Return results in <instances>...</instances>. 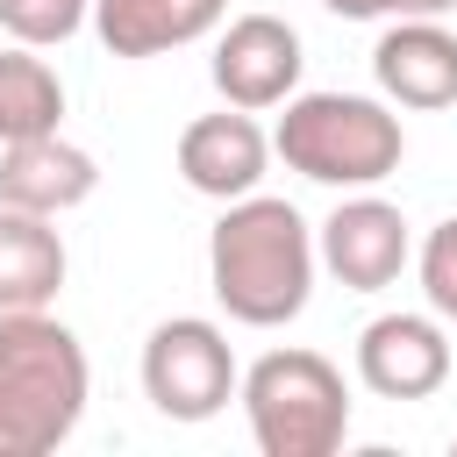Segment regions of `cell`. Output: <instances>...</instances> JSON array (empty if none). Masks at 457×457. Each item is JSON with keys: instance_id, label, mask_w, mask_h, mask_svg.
I'll return each instance as SVG.
<instances>
[{"instance_id": "obj_1", "label": "cell", "mask_w": 457, "mask_h": 457, "mask_svg": "<svg viewBox=\"0 0 457 457\" xmlns=\"http://www.w3.org/2000/svg\"><path fill=\"white\" fill-rule=\"evenodd\" d=\"M314 228L300 221L293 200L243 193L221 200V221L207 236V286L228 321L243 328H286L314 300Z\"/></svg>"}, {"instance_id": "obj_2", "label": "cell", "mask_w": 457, "mask_h": 457, "mask_svg": "<svg viewBox=\"0 0 457 457\" xmlns=\"http://www.w3.org/2000/svg\"><path fill=\"white\" fill-rule=\"evenodd\" d=\"M86 343L50 307L0 314V457H50L86 421Z\"/></svg>"}, {"instance_id": "obj_3", "label": "cell", "mask_w": 457, "mask_h": 457, "mask_svg": "<svg viewBox=\"0 0 457 457\" xmlns=\"http://www.w3.org/2000/svg\"><path fill=\"white\" fill-rule=\"evenodd\" d=\"M271 157H286V171H300L314 186L364 193L400 171L407 129L393 114V100H371V93H293L271 129Z\"/></svg>"}, {"instance_id": "obj_4", "label": "cell", "mask_w": 457, "mask_h": 457, "mask_svg": "<svg viewBox=\"0 0 457 457\" xmlns=\"http://www.w3.org/2000/svg\"><path fill=\"white\" fill-rule=\"evenodd\" d=\"M243 414H250V443L264 457H336L350 436V386L321 350H264L243 386H236Z\"/></svg>"}, {"instance_id": "obj_5", "label": "cell", "mask_w": 457, "mask_h": 457, "mask_svg": "<svg viewBox=\"0 0 457 457\" xmlns=\"http://www.w3.org/2000/svg\"><path fill=\"white\" fill-rule=\"evenodd\" d=\"M243 386L228 328L207 314H171L143 336V400L164 421H214Z\"/></svg>"}, {"instance_id": "obj_6", "label": "cell", "mask_w": 457, "mask_h": 457, "mask_svg": "<svg viewBox=\"0 0 457 457\" xmlns=\"http://www.w3.org/2000/svg\"><path fill=\"white\" fill-rule=\"evenodd\" d=\"M314 264L343 286V293H386L407 264H414V236L407 214L393 200H378L371 186L336 200V214L314 228Z\"/></svg>"}, {"instance_id": "obj_7", "label": "cell", "mask_w": 457, "mask_h": 457, "mask_svg": "<svg viewBox=\"0 0 457 457\" xmlns=\"http://www.w3.org/2000/svg\"><path fill=\"white\" fill-rule=\"evenodd\" d=\"M214 93L228 107H286L300 93V71H307V50H300V29L278 21V14H236L221 36H214Z\"/></svg>"}, {"instance_id": "obj_8", "label": "cell", "mask_w": 457, "mask_h": 457, "mask_svg": "<svg viewBox=\"0 0 457 457\" xmlns=\"http://www.w3.org/2000/svg\"><path fill=\"white\" fill-rule=\"evenodd\" d=\"M357 378L378 400H428L450 378V336L436 314H371L357 328Z\"/></svg>"}, {"instance_id": "obj_9", "label": "cell", "mask_w": 457, "mask_h": 457, "mask_svg": "<svg viewBox=\"0 0 457 457\" xmlns=\"http://www.w3.org/2000/svg\"><path fill=\"white\" fill-rule=\"evenodd\" d=\"M371 79L393 107H457V36L443 14H393V29L371 43Z\"/></svg>"}, {"instance_id": "obj_10", "label": "cell", "mask_w": 457, "mask_h": 457, "mask_svg": "<svg viewBox=\"0 0 457 457\" xmlns=\"http://www.w3.org/2000/svg\"><path fill=\"white\" fill-rule=\"evenodd\" d=\"M264 164H271V136L257 129L250 107L221 100V114H200V121L179 129V179L200 200H243V193H257Z\"/></svg>"}, {"instance_id": "obj_11", "label": "cell", "mask_w": 457, "mask_h": 457, "mask_svg": "<svg viewBox=\"0 0 457 457\" xmlns=\"http://www.w3.org/2000/svg\"><path fill=\"white\" fill-rule=\"evenodd\" d=\"M93 186H100L93 150H79V143L57 136V129L0 143V200H7V207H29V214H50V221H57V214L86 207Z\"/></svg>"}, {"instance_id": "obj_12", "label": "cell", "mask_w": 457, "mask_h": 457, "mask_svg": "<svg viewBox=\"0 0 457 457\" xmlns=\"http://www.w3.org/2000/svg\"><path fill=\"white\" fill-rule=\"evenodd\" d=\"M228 0H93V29L114 57H164L214 36Z\"/></svg>"}, {"instance_id": "obj_13", "label": "cell", "mask_w": 457, "mask_h": 457, "mask_svg": "<svg viewBox=\"0 0 457 457\" xmlns=\"http://www.w3.org/2000/svg\"><path fill=\"white\" fill-rule=\"evenodd\" d=\"M64 271H71V257H64V236L50 228V214L0 200V314L50 307L64 293Z\"/></svg>"}, {"instance_id": "obj_14", "label": "cell", "mask_w": 457, "mask_h": 457, "mask_svg": "<svg viewBox=\"0 0 457 457\" xmlns=\"http://www.w3.org/2000/svg\"><path fill=\"white\" fill-rule=\"evenodd\" d=\"M57 121H64V79H57L29 43L0 50V143L43 136V129H57Z\"/></svg>"}, {"instance_id": "obj_15", "label": "cell", "mask_w": 457, "mask_h": 457, "mask_svg": "<svg viewBox=\"0 0 457 457\" xmlns=\"http://www.w3.org/2000/svg\"><path fill=\"white\" fill-rule=\"evenodd\" d=\"M93 21V0H0V29L29 50H57Z\"/></svg>"}, {"instance_id": "obj_16", "label": "cell", "mask_w": 457, "mask_h": 457, "mask_svg": "<svg viewBox=\"0 0 457 457\" xmlns=\"http://www.w3.org/2000/svg\"><path fill=\"white\" fill-rule=\"evenodd\" d=\"M414 271H421V300L436 321H457V214L436 221L414 250Z\"/></svg>"}, {"instance_id": "obj_17", "label": "cell", "mask_w": 457, "mask_h": 457, "mask_svg": "<svg viewBox=\"0 0 457 457\" xmlns=\"http://www.w3.org/2000/svg\"><path fill=\"white\" fill-rule=\"evenodd\" d=\"M321 7L343 21H386V0H321Z\"/></svg>"}, {"instance_id": "obj_18", "label": "cell", "mask_w": 457, "mask_h": 457, "mask_svg": "<svg viewBox=\"0 0 457 457\" xmlns=\"http://www.w3.org/2000/svg\"><path fill=\"white\" fill-rule=\"evenodd\" d=\"M450 7H457V0H386V21H393V14H450Z\"/></svg>"}]
</instances>
